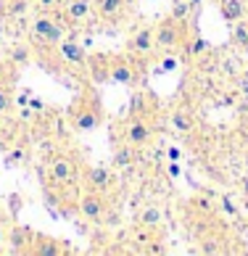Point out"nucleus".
Wrapping results in <instances>:
<instances>
[{
    "instance_id": "nucleus-1",
    "label": "nucleus",
    "mask_w": 248,
    "mask_h": 256,
    "mask_svg": "<svg viewBox=\"0 0 248 256\" xmlns=\"http://www.w3.org/2000/svg\"><path fill=\"white\" fill-rule=\"evenodd\" d=\"M100 119H103V108L98 103V96H90V98L82 96L77 103H74V108H72V124H74V130H80V132L95 130L100 124Z\"/></svg>"
},
{
    "instance_id": "nucleus-2",
    "label": "nucleus",
    "mask_w": 248,
    "mask_h": 256,
    "mask_svg": "<svg viewBox=\"0 0 248 256\" xmlns=\"http://www.w3.org/2000/svg\"><path fill=\"white\" fill-rule=\"evenodd\" d=\"M32 34H34L37 42H45V45H58L64 40V30L53 22L50 16H45V14L37 16L32 22Z\"/></svg>"
},
{
    "instance_id": "nucleus-3",
    "label": "nucleus",
    "mask_w": 248,
    "mask_h": 256,
    "mask_svg": "<svg viewBox=\"0 0 248 256\" xmlns=\"http://www.w3.org/2000/svg\"><path fill=\"white\" fill-rule=\"evenodd\" d=\"M80 214L84 216V220H92V222H98L103 214H106V198H103V193L98 190H88L82 198H80Z\"/></svg>"
},
{
    "instance_id": "nucleus-4",
    "label": "nucleus",
    "mask_w": 248,
    "mask_h": 256,
    "mask_svg": "<svg viewBox=\"0 0 248 256\" xmlns=\"http://www.w3.org/2000/svg\"><path fill=\"white\" fill-rule=\"evenodd\" d=\"M154 34H156V45H158V48H166V50L177 48L180 40H182V30H180V22H174V18L158 24L154 30Z\"/></svg>"
},
{
    "instance_id": "nucleus-5",
    "label": "nucleus",
    "mask_w": 248,
    "mask_h": 256,
    "mask_svg": "<svg viewBox=\"0 0 248 256\" xmlns=\"http://www.w3.org/2000/svg\"><path fill=\"white\" fill-rule=\"evenodd\" d=\"M150 138H154V127H150L148 122H142V119L130 122L127 132H124V140H127L132 148H146L150 143Z\"/></svg>"
},
{
    "instance_id": "nucleus-6",
    "label": "nucleus",
    "mask_w": 248,
    "mask_h": 256,
    "mask_svg": "<svg viewBox=\"0 0 248 256\" xmlns=\"http://www.w3.org/2000/svg\"><path fill=\"white\" fill-rule=\"evenodd\" d=\"M26 254L61 256V254H66V246H61V240H56V238H48V235H32V246L26 248Z\"/></svg>"
},
{
    "instance_id": "nucleus-7",
    "label": "nucleus",
    "mask_w": 248,
    "mask_h": 256,
    "mask_svg": "<svg viewBox=\"0 0 248 256\" xmlns=\"http://www.w3.org/2000/svg\"><path fill=\"white\" fill-rule=\"evenodd\" d=\"M111 82L132 88V84H135V69H132V64L124 61V58H114L111 61Z\"/></svg>"
},
{
    "instance_id": "nucleus-8",
    "label": "nucleus",
    "mask_w": 248,
    "mask_h": 256,
    "mask_svg": "<svg viewBox=\"0 0 248 256\" xmlns=\"http://www.w3.org/2000/svg\"><path fill=\"white\" fill-rule=\"evenodd\" d=\"M156 48V34L150 26H142V30H138L135 34H132V40H130V50H135L140 56H146Z\"/></svg>"
},
{
    "instance_id": "nucleus-9",
    "label": "nucleus",
    "mask_w": 248,
    "mask_h": 256,
    "mask_svg": "<svg viewBox=\"0 0 248 256\" xmlns=\"http://www.w3.org/2000/svg\"><path fill=\"white\" fill-rule=\"evenodd\" d=\"M58 53H61V58L64 61H69L74 66H82L84 61H88V53H84V48L80 42H74V40H61L58 42Z\"/></svg>"
},
{
    "instance_id": "nucleus-10",
    "label": "nucleus",
    "mask_w": 248,
    "mask_h": 256,
    "mask_svg": "<svg viewBox=\"0 0 248 256\" xmlns=\"http://www.w3.org/2000/svg\"><path fill=\"white\" fill-rule=\"evenodd\" d=\"M219 14H222V18L227 24H238L246 18L248 11H246L243 0H222V3H219Z\"/></svg>"
},
{
    "instance_id": "nucleus-11",
    "label": "nucleus",
    "mask_w": 248,
    "mask_h": 256,
    "mask_svg": "<svg viewBox=\"0 0 248 256\" xmlns=\"http://www.w3.org/2000/svg\"><path fill=\"white\" fill-rule=\"evenodd\" d=\"M88 188L98 193H106L111 188V172L106 166H90L88 169Z\"/></svg>"
},
{
    "instance_id": "nucleus-12",
    "label": "nucleus",
    "mask_w": 248,
    "mask_h": 256,
    "mask_svg": "<svg viewBox=\"0 0 248 256\" xmlns=\"http://www.w3.org/2000/svg\"><path fill=\"white\" fill-rule=\"evenodd\" d=\"M50 177L56 180V182H72V177H74V166H72V161L69 158H56L53 164H50Z\"/></svg>"
},
{
    "instance_id": "nucleus-13",
    "label": "nucleus",
    "mask_w": 248,
    "mask_h": 256,
    "mask_svg": "<svg viewBox=\"0 0 248 256\" xmlns=\"http://www.w3.org/2000/svg\"><path fill=\"white\" fill-rule=\"evenodd\" d=\"M124 6H127V0H98V14L106 22H114L124 14Z\"/></svg>"
},
{
    "instance_id": "nucleus-14",
    "label": "nucleus",
    "mask_w": 248,
    "mask_h": 256,
    "mask_svg": "<svg viewBox=\"0 0 248 256\" xmlns=\"http://www.w3.org/2000/svg\"><path fill=\"white\" fill-rule=\"evenodd\" d=\"M169 122H172V127H174L177 132H185V135H190V132L196 130V116L190 111H174L169 116Z\"/></svg>"
},
{
    "instance_id": "nucleus-15",
    "label": "nucleus",
    "mask_w": 248,
    "mask_h": 256,
    "mask_svg": "<svg viewBox=\"0 0 248 256\" xmlns=\"http://www.w3.org/2000/svg\"><path fill=\"white\" fill-rule=\"evenodd\" d=\"M90 0H69L66 3V16L72 18V22H82V18L90 16Z\"/></svg>"
},
{
    "instance_id": "nucleus-16",
    "label": "nucleus",
    "mask_w": 248,
    "mask_h": 256,
    "mask_svg": "<svg viewBox=\"0 0 248 256\" xmlns=\"http://www.w3.org/2000/svg\"><path fill=\"white\" fill-rule=\"evenodd\" d=\"M90 74H92V82L95 84L108 82L111 80V64H106L103 58H92L90 61Z\"/></svg>"
},
{
    "instance_id": "nucleus-17",
    "label": "nucleus",
    "mask_w": 248,
    "mask_h": 256,
    "mask_svg": "<svg viewBox=\"0 0 248 256\" xmlns=\"http://www.w3.org/2000/svg\"><path fill=\"white\" fill-rule=\"evenodd\" d=\"M161 222H164V212H161L158 206H146L140 212V224L142 227H150V230H154V227H158Z\"/></svg>"
},
{
    "instance_id": "nucleus-18",
    "label": "nucleus",
    "mask_w": 248,
    "mask_h": 256,
    "mask_svg": "<svg viewBox=\"0 0 248 256\" xmlns=\"http://www.w3.org/2000/svg\"><path fill=\"white\" fill-rule=\"evenodd\" d=\"M14 246V251H24L26 254V248H30V243H32V235H30V230L26 227H14L11 230V240H8Z\"/></svg>"
},
{
    "instance_id": "nucleus-19",
    "label": "nucleus",
    "mask_w": 248,
    "mask_h": 256,
    "mask_svg": "<svg viewBox=\"0 0 248 256\" xmlns=\"http://www.w3.org/2000/svg\"><path fill=\"white\" fill-rule=\"evenodd\" d=\"M132 161H135V150H132L130 143L124 148H116V154H114V166H132Z\"/></svg>"
},
{
    "instance_id": "nucleus-20",
    "label": "nucleus",
    "mask_w": 248,
    "mask_h": 256,
    "mask_svg": "<svg viewBox=\"0 0 248 256\" xmlns=\"http://www.w3.org/2000/svg\"><path fill=\"white\" fill-rule=\"evenodd\" d=\"M232 42L240 45V48H248V24L246 22H238L235 30H232Z\"/></svg>"
},
{
    "instance_id": "nucleus-21",
    "label": "nucleus",
    "mask_w": 248,
    "mask_h": 256,
    "mask_svg": "<svg viewBox=\"0 0 248 256\" xmlns=\"http://www.w3.org/2000/svg\"><path fill=\"white\" fill-rule=\"evenodd\" d=\"M188 16H190V3L188 0H177L169 18H174V22H188Z\"/></svg>"
},
{
    "instance_id": "nucleus-22",
    "label": "nucleus",
    "mask_w": 248,
    "mask_h": 256,
    "mask_svg": "<svg viewBox=\"0 0 248 256\" xmlns=\"http://www.w3.org/2000/svg\"><path fill=\"white\" fill-rule=\"evenodd\" d=\"M11 106H14V90L8 84H0V114L11 111Z\"/></svg>"
},
{
    "instance_id": "nucleus-23",
    "label": "nucleus",
    "mask_w": 248,
    "mask_h": 256,
    "mask_svg": "<svg viewBox=\"0 0 248 256\" xmlns=\"http://www.w3.org/2000/svg\"><path fill=\"white\" fill-rule=\"evenodd\" d=\"M11 61L14 64H18V66H26L32 61V53H30V48H24V45H18V48H14L11 50Z\"/></svg>"
},
{
    "instance_id": "nucleus-24",
    "label": "nucleus",
    "mask_w": 248,
    "mask_h": 256,
    "mask_svg": "<svg viewBox=\"0 0 248 256\" xmlns=\"http://www.w3.org/2000/svg\"><path fill=\"white\" fill-rule=\"evenodd\" d=\"M30 11V0H8V14L11 16H22Z\"/></svg>"
},
{
    "instance_id": "nucleus-25",
    "label": "nucleus",
    "mask_w": 248,
    "mask_h": 256,
    "mask_svg": "<svg viewBox=\"0 0 248 256\" xmlns=\"http://www.w3.org/2000/svg\"><path fill=\"white\" fill-rule=\"evenodd\" d=\"M201 254H219L216 240H206V243H204V248H201Z\"/></svg>"
},
{
    "instance_id": "nucleus-26",
    "label": "nucleus",
    "mask_w": 248,
    "mask_h": 256,
    "mask_svg": "<svg viewBox=\"0 0 248 256\" xmlns=\"http://www.w3.org/2000/svg\"><path fill=\"white\" fill-rule=\"evenodd\" d=\"M24 150L22 148H16V150H11V154H8V161H11V164H16V161H24Z\"/></svg>"
},
{
    "instance_id": "nucleus-27",
    "label": "nucleus",
    "mask_w": 248,
    "mask_h": 256,
    "mask_svg": "<svg viewBox=\"0 0 248 256\" xmlns=\"http://www.w3.org/2000/svg\"><path fill=\"white\" fill-rule=\"evenodd\" d=\"M222 208H224L227 214H232V216L238 214V208H235V204L230 201V198H222Z\"/></svg>"
},
{
    "instance_id": "nucleus-28",
    "label": "nucleus",
    "mask_w": 248,
    "mask_h": 256,
    "mask_svg": "<svg viewBox=\"0 0 248 256\" xmlns=\"http://www.w3.org/2000/svg\"><path fill=\"white\" fill-rule=\"evenodd\" d=\"M201 50H206V42H204V40H196L193 48H190V56H198Z\"/></svg>"
},
{
    "instance_id": "nucleus-29",
    "label": "nucleus",
    "mask_w": 248,
    "mask_h": 256,
    "mask_svg": "<svg viewBox=\"0 0 248 256\" xmlns=\"http://www.w3.org/2000/svg\"><path fill=\"white\" fill-rule=\"evenodd\" d=\"M30 106H32V111H42L45 103H42L40 98H30Z\"/></svg>"
},
{
    "instance_id": "nucleus-30",
    "label": "nucleus",
    "mask_w": 248,
    "mask_h": 256,
    "mask_svg": "<svg viewBox=\"0 0 248 256\" xmlns=\"http://www.w3.org/2000/svg\"><path fill=\"white\" fill-rule=\"evenodd\" d=\"M166 156H169V161H180V148L172 146V148L166 150Z\"/></svg>"
},
{
    "instance_id": "nucleus-31",
    "label": "nucleus",
    "mask_w": 248,
    "mask_h": 256,
    "mask_svg": "<svg viewBox=\"0 0 248 256\" xmlns=\"http://www.w3.org/2000/svg\"><path fill=\"white\" fill-rule=\"evenodd\" d=\"M6 235H8V227H6V222L0 220V246L6 243Z\"/></svg>"
},
{
    "instance_id": "nucleus-32",
    "label": "nucleus",
    "mask_w": 248,
    "mask_h": 256,
    "mask_svg": "<svg viewBox=\"0 0 248 256\" xmlns=\"http://www.w3.org/2000/svg\"><path fill=\"white\" fill-rule=\"evenodd\" d=\"M169 174H172V177H180V166H177V161H172V164H169Z\"/></svg>"
},
{
    "instance_id": "nucleus-33",
    "label": "nucleus",
    "mask_w": 248,
    "mask_h": 256,
    "mask_svg": "<svg viewBox=\"0 0 248 256\" xmlns=\"http://www.w3.org/2000/svg\"><path fill=\"white\" fill-rule=\"evenodd\" d=\"M240 92L248 96V74H243V80H240Z\"/></svg>"
},
{
    "instance_id": "nucleus-34",
    "label": "nucleus",
    "mask_w": 248,
    "mask_h": 256,
    "mask_svg": "<svg viewBox=\"0 0 248 256\" xmlns=\"http://www.w3.org/2000/svg\"><path fill=\"white\" fill-rule=\"evenodd\" d=\"M14 100L18 103V106H24V103H30V98H26V96H24V92H22V96H16Z\"/></svg>"
},
{
    "instance_id": "nucleus-35",
    "label": "nucleus",
    "mask_w": 248,
    "mask_h": 256,
    "mask_svg": "<svg viewBox=\"0 0 248 256\" xmlns=\"http://www.w3.org/2000/svg\"><path fill=\"white\" fill-rule=\"evenodd\" d=\"M240 185H243V193H246V196H248V174H246V177H243V182H240Z\"/></svg>"
},
{
    "instance_id": "nucleus-36",
    "label": "nucleus",
    "mask_w": 248,
    "mask_h": 256,
    "mask_svg": "<svg viewBox=\"0 0 248 256\" xmlns=\"http://www.w3.org/2000/svg\"><path fill=\"white\" fill-rule=\"evenodd\" d=\"M40 3H42V6H50V3H53V0H40Z\"/></svg>"
},
{
    "instance_id": "nucleus-37",
    "label": "nucleus",
    "mask_w": 248,
    "mask_h": 256,
    "mask_svg": "<svg viewBox=\"0 0 248 256\" xmlns=\"http://www.w3.org/2000/svg\"><path fill=\"white\" fill-rule=\"evenodd\" d=\"M193 3H198V0H193Z\"/></svg>"
}]
</instances>
